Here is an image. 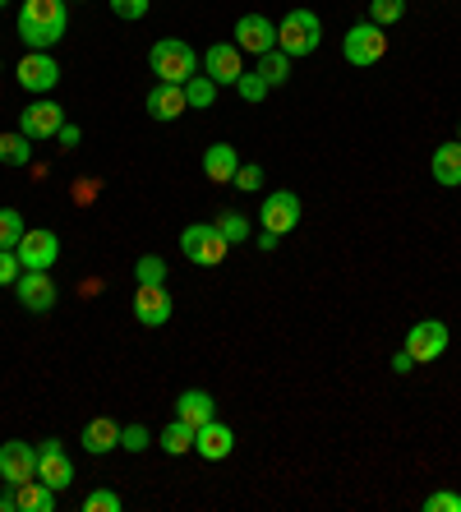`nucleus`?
<instances>
[{
	"instance_id": "nucleus-17",
	"label": "nucleus",
	"mask_w": 461,
	"mask_h": 512,
	"mask_svg": "<svg viewBox=\"0 0 461 512\" xmlns=\"http://www.w3.org/2000/svg\"><path fill=\"white\" fill-rule=\"evenodd\" d=\"M171 296H166V286H139L134 291V319L143 323V328H162L166 319H171Z\"/></svg>"
},
{
	"instance_id": "nucleus-14",
	"label": "nucleus",
	"mask_w": 461,
	"mask_h": 512,
	"mask_svg": "<svg viewBox=\"0 0 461 512\" xmlns=\"http://www.w3.org/2000/svg\"><path fill=\"white\" fill-rule=\"evenodd\" d=\"M236 47L240 51H254V56L272 51V47H277V24H272L268 14H240V19H236Z\"/></svg>"
},
{
	"instance_id": "nucleus-21",
	"label": "nucleus",
	"mask_w": 461,
	"mask_h": 512,
	"mask_svg": "<svg viewBox=\"0 0 461 512\" xmlns=\"http://www.w3.org/2000/svg\"><path fill=\"white\" fill-rule=\"evenodd\" d=\"M111 448H120V425L116 420L111 416L88 420V425H83V453L102 457V453H111Z\"/></svg>"
},
{
	"instance_id": "nucleus-2",
	"label": "nucleus",
	"mask_w": 461,
	"mask_h": 512,
	"mask_svg": "<svg viewBox=\"0 0 461 512\" xmlns=\"http://www.w3.org/2000/svg\"><path fill=\"white\" fill-rule=\"evenodd\" d=\"M148 65H153L157 84H190L194 74H199V56H194V47L190 42H180V37H162V42H153Z\"/></svg>"
},
{
	"instance_id": "nucleus-37",
	"label": "nucleus",
	"mask_w": 461,
	"mask_h": 512,
	"mask_svg": "<svg viewBox=\"0 0 461 512\" xmlns=\"http://www.w3.org/2000/svg\"><path fill=\"white\" fill-rule=\"evenodd\" d=\"M425 512H461V494L438 489V494H429V499H425Z\"/></svg>"
},
{
	"instance_id": "nucleus-42",
	"label": "nucleus",
	"mask_w": 461,
	"mask_h": 512,
	"mask_svg": "<svg viewBox=\"0 0 461 512\" xmlns=\"http://www.w3.org/2000/svg\"><path fill=\"white\" fill-rule=\"evenodd\" d=\"M60 143H65V148H74V143H79V130H74L70 120H65V125H60V134H56Z\"/></svg>"
},
{
	"instance_id": "nucleus-22",
	"label": "nucleus",
	"mask_w": 461,
	"mask_h": 512,
	"mask_svg": "<svg viewBox=\"0 0 461 512\" xmlns=\"http://www.w3.org/2000/svg\"><path fill=\"white\" fill-rule=\"evenodd\" d=\"M429 171H434L438 185L457 190V185H461V143H438V148H434V162H429Z\"/></svg>"
},
{
	"instance_id": "nucleus-31",
	"label": "nucleus",
	"mask_w": 461,
	"mask_h": 512,
	"mask_svg": "<svg viewBox=\"0 0 461 512\" xmlns=\"http://www.w3.org/2000/svg\"><path fill=\"white\" fill-rule=\"evenodd\" d=\"M217 231H222L231 245H245V240H249V217L245 213H222V217H217Z\"/></svg>"
},
{
	"instance_id": "nucleus-5",
	"label": "nucleus",
	"mask_w": 461,
	"mask_h": 512,
	"mask_svg": "<svg viewBox=\"0 0 461 512\" xmlns=\"http://www.w3.org/2000/svg\"><path fill=\"white\" fill-rule=\"evenodd\" d=\"M383 51H388V37H383V28L379 24H355V28H346V37H342V56H346V65H379L383 60Z\"/></svg>"
},
{
	"instance_id": "nucleus-44",
	"label": "nucleus",
	"mask_w": 461,
	"mask_h": 512,
	"mask_svg": "<svg viewBox=\"0 0 461 512\" xmlns=\"http://www.w3.org/2000/svg\"><path fill=\"white\" fill-rule=\"evenodd\" d=\"M457 143H461V125H457Z\"/></svg>"
},
{
	"instance_id": "nucleus-38",
	"label": "nucleus",
	"mask_w": 461,
	"mask_h": 512,
	"mask_svg": "<svg viewBox=\"0 0 461 512\" xmlns=\"http://www.w3.org/2000/svg\"><path fill=\"white\" fill-rule=\"evenodd\" d=\"M231 185H236V190H245V194H254L263 185V167H254V162H240V171H236V180H231Z\"/></svg>"
},
{
	"instance_id": "nucleus-35",
	"label": "nucleus",
	"mask_w": 461,
	"mask_h": 512,
	"mask_svg": "<svg viewBox=\"0 0 461 512\" xmlns=\"http://www.w3.org/2000/svg\"><path fill=\"white\" fill-rule=\"evenodd\" d=\"M111 14L125 19V24H139L143 14H148V0H111Z\"/></svg>"
},
{
	"instance_id": "nucleus-11",
	"label": "nucleus",
	"mask_w": 461,
	"mask_h": 512,
	"mask_svg": "<svg viewBox=\"0 0 461 512\" xmlns=\"http://www.w3.org/2000/svg\"><path fill=\"white\" fill-rule=\"evenodd\" d=\"M14 74H19V88H28V93H51V88L60 84V65L47 51H28Z\"/></svg>"
},
{
	"instance_id": "nucleus-29",
	"label": "nucleus",
	"mask_w": 461,
	"mask_h": 512,
	"mask_svg": "<svg viewBox=\"0 0 461 512\" xmlns=\"http://www.w3.org/2000/svg\"><path fill=\"white\" fill-rule=\"evenodd\" d=\"M402 19H406V0H369V24L388 28V24H402Z\"/></svg>"
},
{
	"instance_id": "nucleus-19",
	"label": "nucleus",
	"mask_w": 461,
	"mask_h": 512,
	"mask_svg": "<svg viewBox=\"0 0 461 512\" xmlns=\"http://www.w3.org/2000/svg\"><path fill=\"white\" fill-rule=\"evenodd\" d=\"M176 420H185L190 429L208 425V420H217V402L213 393H203V388H190V393L176 397Z\"/></svg>"
},
{
	"instance_id": "nucleus-30",
	"label": "nucleus",
	"mask_w": 461,
	"mask_h": 512,
	"mask_svg": "<svg viewBox=\"0 0 461 512\" xmlns=\"http://www.w3.org/2000/svg\"><path fill=\"white\" fill-rule=\"evenodd\" d=\"M134 282H139V286H166V259L143 254V259L134 263Z\"/></svg>"
},
{
	"instance_id": "nucleus-16",
	"label": "nucleus",
	"mask_w": 461,
	"mask_h": 512,
	"mask_svg": "<svg viewBox=\"0 0 461 512\" xmlns=\"http://www.w3.org/2000/svg\"><path fill=\"white\" fill-rule=\"evenodd\" d=\"M231 448H236V434H231V425H222V420H208V425L194 429V453H199L203 462H222V457H231Z\"/></svg>"
},
{
	"instance_id": "nucleus-12",
	"label": "nucleus",
	"mask_w": 461,
	"mask_h": 512,
	"mask_svg": "<svg viewBox=\"0 0 461 512\" xmlns=\"http://www.w3.org/2000/svg\"><path fill=\"white\" fill-rule=\"evenodd\" d=\"M203 74H208L217 88H236V79L245 74V65H240V47H231V42L208 47L203 51Z\"/></svg>"
},
{
	"instance_id": "nucleus-7",
	"label": "nucleus",
	"mask_w": 461,
	"mask_h": 512,
	"mask_svg": "<svg viewBox=\"0 0 461 512\" xmlns=\"http://www.w3.org/2000/svg\"><path fill=\"white\" fill-rule=\"evenodd\" d=\"M448 342H452V333H448V323H443V319H420L411 333H406V351H411L415 365L438 360L443 351H448Z\"/></svg>"
},
{
	"instance_id": "nucleus-1",
	"label": "nucleus",
	"mask_w": 461,
	"mask_h": 512,
	"mask_svg": "<svg viewBox=\"0 0 461 512\" xmlns=\"http://www.w3.org/2000/svg\"><path fill=\"white\" fill-rule=\"evenodd\" d=\"M70 28V10L65 0H24L19 10V37H24L33 51H51Z\"/></svg>"
},
{
	"instance_id": "nucleus-6",
	"label": "nucleus",
	"mask_w": 461,
	"mask_h": 512,
	"mask_svg": "<svg viewBox=\"0 0 461 512\" xmlns=\"http://www.w3.org/2000/svg\"><path fill=\"white\" fill-rule=\"evenodd\" d=\"M14 254H19V263L33 268V273H51V263L60 259V236L47 227H28L24 240L14 245Z\"/></svg>"
},
{
	"instance_id": "nucleus-10",
	"label": "nucleus",
	"mask_w": 461,
	"mask_h": 512,
	"mask_svg": "<svg viewBox=\"0 0 461 512\" xmlns=\"http://www.w3.org/2000/svg\"><path fill=\"white\" fill-rule=\"evenodd\" d=\"M60 125H65V111L51 102V97H42V102H33V107L19 111V134H28V139H56Z\"/></svg>"
},
{
	"instance_id": "nucleus-41",
	"label": "nucleus",
	"mask_w": 461,
	"mask_h": 512,
	"mask_svg": "<svg viewBox=\"0 0 461 512\" xmlns=\"http://www.w3.org/2000/svg\"><path fill=\"white\" fill-rule=\"evenodd\" d=\"M277 245H282V236H277V231H259V250L263 254H272Z\"/></svg>"
},
{
	"instance_id": "nucleus-32",
	"label": "nucleus",
	"mask_w": 461,
	"mask_h": 512,
	"mask_svg": "<svg viewBox=\"0 0 461 512\" xmlns=\"http://www.w3.org/2000/svg\"><path fill=\"white\" fill-rule=\"evenodd\" d=\"M236 93L245 97V102H263V93H268V84H263V74L254 70V74H240V79H236Z\"/></svg>"
},
{
	"instance_id": "nucleus-13",
	"label": "nucleus",
	"mask_w": 461,
	"mask_h": 512,
	"mask_svg": "<svg viewBox=\"0 0 461 512\" xmlns=\"http://www.w3.org/2000/svg\"><path fill=\"white\" fill-rule=\"evenodd\" d=\"M37 476V448H28V443L10 439L0 443V480L5 485H24V480Z\"/></svg>"
},
{
	"instance_id": "nucleus-4",
	"label": "nucleus",
	"mask_w": 461,
	"mask_h": 512,
	"mask_svg": "<svg viewBox=\"0 0 461 512\" xmlns=\"http://www.w3.org/2000/svg\"><path fill=\"white\" fill-rule=\"evenodd\" d=\"M180 250H185V259L199 263V268H217V263L226 259V250H231V240L217 231V222L208 227V222H194V227L180 231Z\"/></svg>"
},
{
	"instance_id": "nucleus-24",
	"label": "nucleus",
	"mask_w": 461,
	"mask_h": 512,
	"mask_svg": "<svg viewBox=\"0 0 461 512\" xmlns=\"http://www.w3.org/2000/svg\"><path fill=\"white\" fill-rule=\"evenodd\" d=\"M259 74H263V84L268 88H282L286 79H291V56H286L282 47H272L259 56Z\"/></svg>"
},
{
	"instance_id": "nucleus-20",
	"label": "nucleus",
	"mask_w": 461,
	"mask_h": 512,
	"mask_svg": "<svg viewBox=\"0 0 461 512\" xmlns=\"http://www.w3.org/2000/svg\"><path fill=\"white\" fill-rule=\"evenodd\" d=\"M240 171V153L231 143H213L208 153H203V176L213 180V185H231Z\"/></svg>"
},
{
	"instance_id": "nucleus-39",
	"label": "nucleus",
	"mask_w": 461,
	"mask_h": 512,
	"mask_svg": "<svg viewBox=\"0 0 461 512\" xmlns=\"http://www.w3.org/2000/svg\"><path fill=\"white\" fill-rule=\"evenodd\" d=\"M411 370H415L411 351H397V356H392V374H411Z\"/></svg>"
},
{
	"instance_id": "nucleus-9",
	"label": "nucleus",
	"mask_w": 461,
	"mask_h": 512,
	"mask_svg": "<svg viewBox=\"0 0 461 512\" xmlns=\"http://www.w3.org/2000/svg\"><path fill=\"white\" fill-rule=\"evenodd\" d=\"M37 480L51 489H70L74 485V462L65 457V443L60 439H47L37 448Z\"/></svg>"
},
{
	"instance_id": "nucleus-15",
	"label": "nucleus",
	"mask_w": 461,
	"mask_h": 512,
	"mask_svg": "<svg viewBox=\"0 0 461 512\" xmlns=\"http://www.w3.org/2000/svg\"><path fill=\"white\" fill-rule=\"evenodd\" d=\"M14 296H19L24 310L47 314L51 305H56V282H51V273H33V268H24V277L14 282Z\"/></svg>"
},
{
	"instance_id": "nucleus-34",
	"label": "nucleus",
	"mask_w": 461,
	"mask_h": 512,
	"mask_svg": "<svg viewBox=\"0 0 461 512\" xmlns=\"http://www.w3.org/2000/svg\"><path fill=\"white\" fill-rule=\"evenodd\" d=\"M83 512H120V494H111V489H93V494L83 499Z\"/></svg>"
},
{
	"instance_id": "nucleus-33",
	"label": "nucleus",
	"mask_w": 461,
	"mask_h": 512,
	"mask_svg": "<svg viewBox=\"0 0 461 512\" xmlns=\"http://www.w3.org/2000/svg\"><path fill=\"white\" fill-rule=\"evenodd\" d=\"M148 443H153V434H148L143 425H125V429H120V448H125V453H143Z\"/></svg>"
},
{
	"instance_id": "nucleus-45",
	"label": "nucleus",
	"mask_w": 461,
	"mask_h": 512,
	"mask_svg": "<svg viewBox=\"0 0 461 512\" xmlns=\"http://www.w3.org/2000/svg\"><path fill=\"white\" fill-rule=\"evenodd\" d=\"M0 5H5V0H0Z\"/></svg>"
},
{
	"instance_id": "nucleus-28",
	"label": "nucleus",
	"mask_w": 461,
	"mask_h": 512,
	"mask_svg": "<svg viewBox=\"0 0 461 512\" xmlns=\"http://www.w3.org/2000/svg\"><path fill=\"white\" fill-rule=\"evenodd\" d=\"M185 97H190V107L194 111H208L217 102V84L208 79V74H194L190 84H185Z\"/></svg>"
},
{
	"instance_id": "nucleus-3",
	"label": "nucleus",
	"mask_w": 461,
	"mask_h": 512,
	"mask_svg": "<svg viewBox=\"0 0 461 512\" xmlns=\"http://www.w3.org/2000/svg\"><path fill=\"white\" fill-rule=\"evenodd\" d=\"M319 42H323V19L314 10H291L282 24H277V47H282L291 60L314 56Z\"/></svg>"
},
{
	"instance_id": "nucleus-18",
	"label": "nucleus",
	"mask_w": 461,
	"mask_h": 512,
	"mask_svg": "<svg viewBox=\"0 0 461 512\" xmlns=\"http://www.w3.org/2000/svg\"><path fill=\"white\" fill-rule=\"evenodd\" d=\"M185 111H190L185 84H153V93H148V116L162 120V125H171V120H180Z\"/></svg>"
},
{
	"instance_id": "nucleus-27",
	"label": "nucleus",
	"mask_w": 461,
	"mask_h": 512,
	"mask_svg": "<svg viewBox=\"0 0 461 512\" xmlns=\"http://www.w3.org/2000/svg\"><path fill=\"white\" fill-rule=\"evenodd\" d=\"M24 213L19 208H0V250H14L24 240Z\"/></svg>"
},
{
	"instance_id": "nucleus-8",
	"label": "nucleus",
	"mask_w": 461,
	"mask_h": 512,
	"mask_svg": "<svg viewBox=\"0 0 461 512\" xmlns=\"http://www.w3.org/2000/svg\"><path fill=\"white\" fill-rule=\"evenodd\" d=\"M259 222H263V231H277V236L296 231L300 227V199H296V190H272L268 199H263V208H259Z\"/></svg>"
},
{
	"instance_id": "nucleus-36",
	"label": "nucleus",
	"mask_w": 461,
	"mask_h": 512,
	"mask_svg": "<svg viewBox=\"0 0 461 512\" xmlns=\"http://www.w3.org/2000/svg\"><path fill=\"white\" fill-rule=\"evenodd\" d=\"M24 277V263H19V254L14 250H0V286H14Z\"/></svg>"
},
{
	"instance_id": "nucleus-43",
	"label": "nucleus",
	"mask_w": 461,
	"mask_h": 512,
	"mask_svg": "<svg viewBox=\"0 0 461 512\" xmlns=\"http://www.w3.org/2000/svg\"><path fill=\"white\" fill-rule=\"evenodd\" d=\"M19 503H14V485H5V494H0V512H14Z\"/></svg>"
},
{
	"instance_id": "nucleus-23",
	"label": "nucleus",
	"mask_w": 461,
	"mask_h": 512,
	"mask_svg": "<svg viewBox=\"0 0 461 512\" xmlns=\"http://www.w3.org/2000/svg\"><path fill=\"white\" fill-rule=\"evenodd\" d=\"M14 503H19V512H51L56 508V489L33 476L24 485H14Z\"/></svg>"
},
{
	"instance_id": "nucleus-25",
	"label": "nucleus",
	"mask_w": 461,
	"mask_h": 512,
	"mask_svg": "<svg viewBox=\"0 0 461 512\" xmlns=\"http://www.w3.org/2000/svg\"><path fill=\"white\" fill-rule=\"evenodd\" d=\"M33 162V139L28 134H0V167H28Z\"/></svg>"
},
{
	"instance_id": "nucleus-40",
	"label": "nucleus",
	"mask_w": 461,
	"mask_h": 512,
	"mask_svg": "<svg viewBox=\"0 0 461 512\" xmlns=\"http://www.w3.org/2000/svg\"><path fill=\"white\" fill-rule=\"evenodd\" d=\"M93 194H97V180H79V185H74V199L79 203H93Z\"/></svg>"
},
{
	"instance_id": "nucleus-26",
	"label": "nucleus",
	"mask_w": 461,
	"mask_h": 512,
	"mask_svg": "<svg viewBox=\"0 0 461 512\" xmlns=\"http://www.w3.org/2000/svg\"><path fill=\"white\" fill-rule=\"evenodd\" d=\"M157 443H162V453L166 457H185L194 448V429L185 425V420H171V425L157 434Z\"/></svg>"
}]
</instances>
